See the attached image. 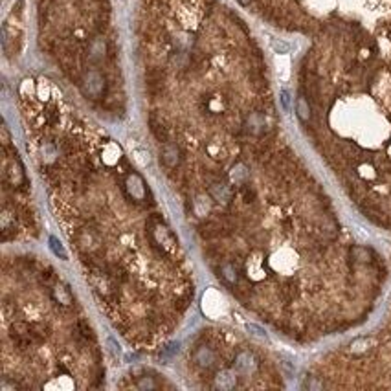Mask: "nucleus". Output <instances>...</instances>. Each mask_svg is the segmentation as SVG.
Returning <instances> with one entry per match:
<instances>
[{
  "label": "nucleus",
  "mask_w": 391,
  "mask_h": 391,
  "mask_svg": "<svg viewBox=\"0 0 391 391\" xmlns=\"http://www.w3.org/2000/svg\"><path fill=\"white\" fill-rule=\"evenodd\" d=\"M81 90L87 97L97 99V97L103 94V90H105V79H103L101 74L88 72L87 76H85V79H83V83H81Z\"/></svg>",
  "instance_id": "f257e3e1"
},
{
  "label": "nucleus",
  "mask_w": 391,
  "mask_h": 391,
  "mask_svg": "<svg viewBox=\"0 0 391 391\" xmlns=\"http://www.w3.org/2000/svg\"><path fill=\"white\" fill-rule=\"evenodd\" d=\"M145 81H147V88L151 94H156L162 90V85H164V72L162 70H149L145 76Z\"/></svg>",
  "instance_id": "f03ea898"
},
{
  "label": "nucleus",
  "mask_w": 391,
  "mask_h": 391,
  "mask_svg": "<svg viewBox=\"0 0 391 391\" xmlns=\"http://www.w3.org/2000/svg\"><path fill=\"white\" fill-rule=\"evenodd\" d=\"M127 188H129L130 195H132L134 198H144L145 184H144V180L138 176V174H130L129 180H127Z\"/></svg>",
  "instance_id": "7ed1b4c3"
},
{
  "label": "nucleus",
  "mask_w": 391,
  "mask_h": 391,
  "mask_svg": "<svg viewBox=\"0 0 391 391\" xmlns=\"http://www.w3.org/2000/svg\"><path fill=\"white\" fill-rule=\"evenodd\" d=\"M179 147L176 145H171L167 144L164 147V151H162V160H164V164L165 165H169V167H174V165L179 164Z\"/></svg>",
  "instance_id": "20e7f679"
},
{
  "label": "nucleus",
  "mask_w": 391,
  "mask_h": 391,
  "mask_svg": "<svg viewBox=\"0 0 391 391\" xmlns=\"http://www.w3.org/2000/svg\"><path fill=\"white\" fill-rule=\"evenodd\" d=\"M195 360H197L198 366L202 367H211L215 364V357H213V352L209 351L208 347H200L197 352H195Z\"/></svg>",
  "instance_id": "39448f33"
},
{
  "label": "nucleus",
  "mask_w": 391,
  "mask_h": 391,
  "mask_svg": "<svg viewBox=\"0 0 391 391\" xmlns=\"http://www.w3.org/2000/svg\"><path fill=\"white\" fill-rule=\"evenodd\" d=\"M254 366V357H252L250 352H241L235 360V367L237 371L241 373H250V367Z\"/></svg>",
  "instance_id": "423d86ee"
},
{
  "label": "nucleus",
  "mask_w": 391,
  "mask_h": 391,
  "mask_svg": "<svg viewBox=\"0 0 391 391\" xmlns=\"http://www.w3.org/2000/svg\"><path fill=\"white\" fill-rule=\"evenodd\" d=\"M235 386V375L232 371H222L219 373L217 377V387L221 389H230V387Z\"/></svg>",
  "instance_id": "0eeeda50"
},
{
  "label": "nucleus",
  "mask_w": 391,
  "mask_h": 391,
  "mask_svg": "<svg viewBox=\"0 0 391 391\" xmlns=\"http://www.w3.org/2000/svg\"><path fill=\"white\" fill-rule=\"evenodd\" d=\"M53 294H55V298H57L61 303H64V305L72 303V292H70V289H68V287L57 285L55 289H53Z\"/></svg>",
  "instance_id": "6e6552de"
},
{
  "label": "nucleus",
  "mask_w": 391,
  "mask_h": 391,
  "mask_svg": "<svg viewBox=\"0 0 391 391\" xmlns=\"http://www.w3.org/2000/svg\"><path fill=\"white\" fill-rule=\"evenodd\" d=\"M296 109H298V116H300L301 120L309 121V118H310V106H309V101H307V97H305V96L298 97V105H296Z\"/></svg>",
  "instance_id": "1a4fd4ad"
},
{
  "label": "nucleus",
  "mask_w": 391,
  "mask_h": 391,
  "mask_svg": "<svg viewBox=\"0 0 391 391\" xmlns=\"http://www.w3.org/2000/svg\"><path fill=\"white\" fill-rule=\"evenodd\" d=\"M90 55L94 61L101 59L103 55H105V41H101V39L94 41V43L90 44Z\"/></svg>",
  "instance_id": "9d476101"
},
{
  "label": "nucleus",
  "mask_w": 391,
  "mask_h": 391,
  "mask_svg": "<svg viewBox=\"0 0 391 391\" xmlns=\"http://www.w3.org/2000/svg\"><path fill=\"white\" fill-rule=\"evenodd\" d=\"M151 129H153V132H155V136L158 140H164V141L167 140V132H165V129L162 127V123H158L155 118H151Z\"/></svg>",
  "instance_id": "9b49d317"
},
{
  "label": "nucleus",
  "mask_w": 391,
  "mask_h": 391,
  "mask_svg": "<svg viewBox=\"0 0 391 391\" xmlns=\"http://www.w3.org/2000/svg\"><path fill=\"white\" fill-rule=\"evenodd\" d=\"M50 248L53 250V254L55 256H61L63 259H66V252H64V248H63V244L55 239V237H50Z\"/></svg>",
  "instance_id": "f8f14e48"
},
{
  "label": "nucleus",
  "mask_w": 391,
  "mask_h": 391,
  "mask_svg": "<svg viewBox=\"0 0 391 391\" xmlns=\"http://www.w3.org/2000/svg\"><path fill=\"white\" fill-rule=\"evenodd\" d=\"M136 386L140 387V389H153V387H156V382H153L151 378L145 377V378H141V380L138 382Z\"/></svg>",
  "instance_id": "ddd939ff"
},
{
  "label": "nucleus",
  "mask_w": 391,
  "mask_h": 391,
  "mask_svg": "<svg viewBox=\"0 0 391 391\" xmlns=\"http://www.w3.org/2000/svg\"><path fill=\"white\" fill-rule=\"evenodd\" d=\"M79 329L83 331V336H87V338H88V336H90V338L94 336V334H92L90 325H87V322H85V319H81V322H79Z\"/></svg>",
  "instance_id": "4468645a"
},
{
  "label": "nucleus",
  "mask_w": 391,
  "mask_h": 391,
  "mask_svg": "<svg viewBox=\"0 0 391 391\" xmlns=\"http://www.w3.org/2000/svg\"><path fill=\"white\" fill-rule=\"evenodd\" d=\"M274 48L277 50V52H287L289 46H287V44H281V43H274Z\"/></svg>",
  "instance_id": "2eb2a0df"
},
{
  "label": "nucleus",
  "mask_w": 391,
  "mask_h": 391,
  "mask_svg": "<svg viewBox=\"0 0 391 391\" xmlns=\"http://www.w3.org/2000/svg\"><path fill=\"white\" fill-rule=\"evenodd\" d=\"M281 99H283V106L289 109V94L287 92H281Z\"/></svg>",
  "instance_id": "dca6fc26"
},
{
  "label": "nucleus",
  "mask_w": 391,
  "mask_h": 391,
  "mask_svg": "<svg viewBox=\"0 0 391 391\" xmlns=\"http://www.w3.org/2000/svg\"><path fill=\"white\" fill-rule=\"evenodd\" d=\"M239 2H241V4H242V6H246V4H250V0H239Z\"/></svg>",
  "instance_id": "f3484780"
}]
</instances>
